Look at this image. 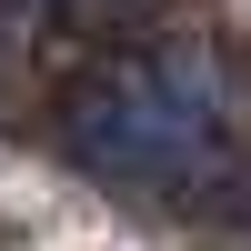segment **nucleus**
<instances>
[{"mask_svg":"<svg viewBox=\"0 0 251 251\" xmlns=\"http://www.w3.org/2000/svg\"><path fill=\"white\" fill-rule=\"evenodd\" d=\"M60 141L80 171H100L131 201H191L221 171V91L191 50H131L71 91Z\"/></svg>","mask_w":251,"mask_h":251,"instance_id":"obj_1","label":"nucleus"}]
</instances>
